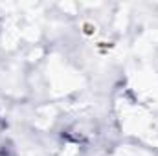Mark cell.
<instances>
[{"instance_id": "6da1fadb", "label": "cell", "mask_w": 158, "mask_h": 156, "mask_svg": "<svg viewBox=\"0 0 158 156\" xmlns=\"http://www.w3.org/2000/svg\"><path fill=\"white\" fill-rule=\"evenodd\" d=\"M0 156H15L13 145L6 140H0Z\"/></svg>"}]
</instances>
